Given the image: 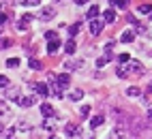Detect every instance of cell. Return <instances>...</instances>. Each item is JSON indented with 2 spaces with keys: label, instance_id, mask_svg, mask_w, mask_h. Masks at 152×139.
Segmentation results:
<instances>
[{
  "label": "cell",
  "instance_id": "obj_30",
  "mask_svg": "<svg viewBox=\"0 0 152 139\" xmlns=\"http://www.w3.org/2000/svg\"><path fill=\"white\" fill-rule=\"evenodd\" d=\"M19 131H30V122L28 120H19Z\"/></svg>",
  "mask_w": 152,
  "mask_h": 139
},
{
  "label": "cell",
  "instance_id": "obj_44",
  "mask_svg": "<svg viewBox=\"0 0 152 139\" xmlns=\"http://www.w3.org/2000/svg\"><path fill=\"white\" fill-rule=\"evenodd\" d=\"M150 19H152V13H150Z\"/></svg>",
  "mask_w": 152,
  "mask_h": 139
},
{
  "label": "cell",
  "instance_id": "obj_20",
  "mask_svg": "<svg viewBox=\"0 0 152 139\" xmlns=\"http://www.w3.org/2000/svg\"><path fill=\"white\" fill-rule=\"evenodd\" d=\"M109 60H111V56H109V54L101 56V58H96V66H105V64H107Z\"/></svg>",
  "mask_w": 152,
  "mask_h": 139
},
{
  "label": "cell",
  "instance_id": "obj_27",
  "mask_svg": "<svg viewBox=\"0 0 152 139\" xmlns=\"http://www.w3.org/2000/svg\"><path fill=\"white\" fill-rule=\"evenodd\" d=\"M139 13L150 15V13H152V4H141V7H139Z\"/></svg>",
  "mask_w": 152,
  "mask_h": 139
},
{
  "label": "cell",
  "instance_id": "obj_18",
  "mask_svg": "<svg viewBox=\"0 0 152 139\" xmlns=\"http://www.w3.org/2000/svg\"><path fill=\"white\" fill-rule=\"evenodd\" d=\"M28 66H30V68H34V71L43 68V64H41V60H39V58H30V60H28Z\"/></svg>",
  "mask_w": 152,
  "mask_h": 139
},
{
  "label": "cell",
  "instance_id": "obj_24",
  "mask_svg": "<svg viewBox=\"0 0 152 139\" xmlns=\"http://www.w3.org/2000/svg\"><path fill=\"white\" fill-rule=\"evenodd\" d=\"M82 96H84V92H82V90H75V92H71V94H69L71 101H82Z\"/></svg>",
  "mask_w": 152,
  "mask_h": 139
},
{
  "label": "cell",
  "instance_id": "obj_22",
  "mask_svg": "<svg viewBox=\"0 0 152 139\" xmlns=\"http://www.w3.org/2000/svg\"><path fill=\"white\" fill-rule=\"evenodd\" d=\"M90 109H92L90 105H82V107H79V118H88L90 116Z\"/></svg>",
  "mask_w": 152,
  "mask_h": 139
},
{
  "label": "cell",
  "instance_id": "obj_28",
  "mask_svg": "<svg viewBox=\"0 0 152 139\" xmlns=\"http://www.w3.org/2000/svg\"><path fill=\"white\" fill-rule=\"evenodd\" d=\"M7 66H9V68H17V66H19V60H17V58H9V60H7Z\"/></svg>",
  "mask_w": 152,
  "mask_h": 139
},
{
  "label": "cell",
  "instance_id": "obj_6",
  "mask_svg": "<svg viewBox=\"0 0 152 139\" xmlns=\"http://www.w3.org/2000/svg\"><path fill=\"white\" fill-rule=\"evenodd\" d=\"M103 22L101 19H90V32L92 34H101V30H103Z\"/></svg>",
  "mask_w": 152,
  "mask_h": 139
},
{
  "label": "cell",
  "instance_id": "obj_35",
  "mask_svg": "<svg viewBox=\"0 0 152 139\" xmlns=\"http://www.w3.org/2000/svg\"><path fill=\"white\" fill-rule=\"evenodd\" d=\"M45 39H49V41H56V39H58V34H56L54 30H49V32H45Z\"/></svg>",
  "mask_w": 152,
  "mask_h": 139
},
{
  "label": "cell",
  "instance_id": "obj_13",
  "mask_svg": "<svg viewBox=\"0 0 152 139\" xmlns=\"http://www.w3.org/2000/svg\"><path fill=\"white\" fill-rule=\"evenodd\" d=\"M120 41H122V43H133V41H135V32H133V30H124Z\"/></svg>",
  "mask_w": 152,
  "mask_h": 139
},
{
  "label": "cell",
  "instance_id": "obj_32",
  "mask_svg": "<svg viewBox=\"0 0 152 139\" xmlns=\"http://www.w3.org/2000/svg\"><path fill=\"white\" fill-rule=\"evenodd\" d=\"M135 32H137V34H148V28H146V26H141V24H137Z\"/></svg>",
  "mask_w": 152,
  "mask_h": 139
},
{
  "label": "cell",
  "instance_id": "obj_39",
  "mask_svg": "<svg viewBox=\"0 0 152 139\" xmlns=\"http://www.w3.org/2000/svg\"><path fill=\"white\" fill-rule=\"evenodd\" d=\"M86 2H88V0H75V4H77V7H82V4H86Z\"/></svg>",
  "mask_w": 152,
  "mask_h": 139
},
{
  "label": "cell",
  "instance_id": "obj_17",
  "mask_svg": "<svg viewBox=\"0 0 152 139\" xmlns=\"http://www.w3.org/2000/svg\"><path fill=\"white\" fill-rule=\"evenodd\" d=\"M101 124H103V116H92V118H90V126H92V131L96 126H101Z\"/></svg>",
  "mask_w": 152,
  "mask_h": 139
},
{
  "label": "cell",
  "instance_id": "obj_1",
  "mask_svg": "<svg viewBox=\"0 0 152 139\" xmlns=\"http://www.w3.org/2000/svg\"><path fill=\"white\" fill-rule=\"evenodd\" d=\"M124 68H126L129 75H141V73H144V64H141L139 60H133V58L124 64Z\"/></svg>",
  "mask_w": 152,
  "mask_h": 139
},
{
  "label": "cell",
  "instance_id": "obj_23",
  "mask_svg": "<svg viewBox=\"0 0 152 139\" xmlns=\"http://www.w3.org/2000/svg\"><path fill=\"white\" fill-rule=\"evenodd\" d=\"M79 30H82V26H79V24H73V26H69V34H71V39H73L75 34H79Z\"/></svg>",
  "mask_w": 152,
  "mask_h": 139
},
{
  "label": "cell",
  "instance_id": "obj_45",
  "mask_svg": "<svg viewBox=\"0 0 152 139\" xmlns=\"http://www.w3.org/2000/svg\"><path fill=\"white\" fill-rule=\"evenodd\" d=\"M52 139H56V137H52Z\"/></svg>",
  "mask_w": 152,
  "mask_h": 139
},
{
  "label": "cell",
  "instance_id": "obj_21",
  "mask_svg": "<svg viewBox=\"0 0 152 139\" xmlns=\"http://www.w3.org/2000/svg\"><path fill=\"white\" fill-rule=\"evenodd\" d=\"M124 92H126V96H139V92H141V90H139L137 86H131V88H126Z\"/></svg>",
  "mask_w": 152,
  "mask_h": 139
},
{
  "label": "cell",
  "instance_id": "obj_25",
  "mask_svg": "<svg viewBox=\"0 0 152 139\" xmlns=\"http://www.w3.org/2000/svg\"><path fill=\"white\" fill-rule=\"evenodd\" d=\"M116 75H118V77H122V79H124V77H129V73H126V68H124V64H120V66L116 68Z\"/></svg>",
  "mask_w": 152,
  "mask_h": 139
},
{
  "label": "cell",
  "instance_id": "obj_40",
  "mask_svg": "<svg viewBox=\"0 0 152 139\" xmlns=\"http://www.w3.org/2000/svg\"><path fill=\"white\" fill-rule=\"evenodd\" d=\"M82 139H94V135H84Z\"/></svg>",
  "mask_w": 152,
  "mask_h": 139
},
{
  "label": "cell",
  "instance_id": "obj_12",
  "mask_svg": "<svg viewBox=\"0 0 152 139\" xmlns=\"http://www.w3.org/2000/svg\"><path fill=\"white\" fill-rule=\"evenodd\" d=\"M64 66L69 68V71H73V68H82L84 66V60H66Z\"/></svg>",
  "mask_w": 152,
  "mask_h": 139
},
{
  "label": "cell",
  "instance_id": "obj_33",
  "mask_svg": "<svg viewBox=\"0 0 152 139\" xmlns=\"http://www.w3.org/2000/svg\"><path fill=\"white\" fill-rule=\"evenodd\" d=\"M114 45H116V41H114V39H109V41L105 43V52H111V49H114Z\"/></svg>",
  "mask_w": 152,
  "mask_h": 139
},
{
  "label": "cell",
  "instance_id": "obj_11",
  "mask_svg": "<svg viewBox=\"0 0 152 139\" xmlns=\"http://www.w3.org/2000/svg\"><path fill=\"white\" fill-rule=\"evenodd\" d=\"M34 101H37V98L34 96H22V98H19V107H32L34 105Z\"/></svg>",
  "mask_w": 152,
  "mask_h": 139
},
{
  "label": "cell",
  "instance_id": "obj_5",
  "mask_svg": "<svg viewBox=\"0 0 152 139\" xmlns=\"http://www.w3.org/2000/svg\"><path fill=\"white\" fill-rule=\"evenodd\" d=\"M69 84H71V77H69V75L62 73V75H58V77H56V86H58V90H60V92H62L64 88H69Z\"/></svg>",
  "mask_w": 152,
  "mask_h": 139
},
{
  "label": "cell",
  "instance_id": "obj_38",
  "mask_svg": "<svg viewBox=\"0 0 152 139\" xmlns=\"http://www.w3.org/2000/svg\"><path fill=\"white\" fill-rule=\"evenodd\" d=\"M7 19H9L7 13H0V26H4V24H7Z\"/></svg>",
  "mask_w": 152,
  "mask_h": 139
},
{
  "label": "cell",
  "instance_id": "obj_42",
  "mask_svg": "<svg viewBox=\"0 0 152 139\" xmlns=\"http://www.w3.org/2000/svg\"><path fill=\"white\" fill-rule=\"evenodd\" d=\"M148 118H150V120H152V109H150V111H148Z\"/></svg>",
  "mask_w": 152,
  "mask_h": 139
},
{
  "label": "cell",
  "instance_id": "obj_4",
  "mask_svg": "<svg viewBox=\"0 0 152 139\" xmlns=\"http://www.w3.org/2000/svg\"><path fill=\"white\" fill-rule=\"evenodd\" d=\"M4 94H7L9 101H17V103H19V98H22V96H19V88H17V86H9Z\"/></svg>",
  "mask_w": 152,
  "mask_h": 139
},
{
  "label": "cell",
  "instance_id": "obj_36",
  "mask_svg": "<svg viewBox=\"0 0 152 139\" xmlns=\"http://www.w3.org/2000/svg\"><path fill=\"white\" fill-rule=\"evenodd\" d=\"M4 139H15V128H9L4 133Z\"/></svg>",
  "mask_w": 152,
  "mask_h": 139
},
{
  "label": "cell",
  "instance_id": "obj_10",
  "mask_svg": "<svg viewBox=\"0 0 152 139\" xmlns=\"http://www.w3.org/2000/svg\"><path fill=\"white\" fill-rule=\"evenodd\" d=\"M124 137H126V133H124L122 126H116L114 131L109 133V139H124Z\"/></svg>",
  "mask_w": 152,
  "mask_h": 139
},
{
  "label": "cell",
  "instance_id": "obj_3",
  "mask_svg": "<svg viewBox=\"0 0 152 139\" xmlns=\"http://www.w3.org/2000/svg\"><path fill=\"white\" fill-rule=\"evenodd\" d=\"M32 19H34V17H32V15H28V13L22 15V17H19V22H17V30H19V32H24L26 28L30 26V22H32Z\"/></svg>",
  "mask_w": 152,
  "mask_h": 139
},
{
  "label": "cell",
  "instance_id": "obj_16",
  "mask_svg": "<svg viewBox=\"0 0 152 139\" xmlns=\"http://www.w3.org/2000/svg\"><path fill=\"white\" fill-rule=\"evenodd\" d=\"M60 49V41H49L47 43V54H56Z\"/></svg>",
  "mask_w": 152,
  "mask_h": 139
},
{
  "label": "cell",
  "instance_id": "obj_29",
  "mask_svg": "<svg viewBox=\"0 0 152 139\" xmlns=\"http://www.w3.org/2000/svg\"><path fill=\"white\" fill-rule=\"evenodd\" d=\"M19 4H30V7H37V4H41V0H19Z\"/></svg>",
  "mask_w": 152,
  "mask_h": 139
},
{
  "label": "cell",
  "instance_id": "obj_43",
  "mask_svg": "<svg viewBox=\"0 0 152 139\" xmlns=\"http://www.w3.org/2000/svg\"><path fill=\"white\" fill-rule=\"evenodd\" d=\"M2 128H4V126H0V133H2Z\"/></svg>",
  "mask_w": 152,
  "mask_h": 139
},
{
  "label": "cell",
  "instance_id": "obj_8",
  "mask_svg": "<svg viewBox=\"0 0 152 139\" xmlns=\"http://www.w3.org/2000/svg\"><path fill=\"white\" fill-rule=\"evenodd\" d=\"M41 116H45V118H54L56 111H54V107L49 105V103H43V105H41Z\"/></svg>",
  "mask_w": 152,
  "mask_h": 139
},
{
  "label": "cell",
  "instance_id": "obj_31",
  "mask_svg": "<svg viewBox=\"0 0 152 139\" xmlns=\"http://www.w3.org/2000/svg\"><path fill=\"white\" fill-rule=\"evenodd\" d=\"M118 60H120V64H126V62L131 60V56H129V54H120V56H118Z\"/></svg>",
  "mask_w": 152,
  "mask_h": 139
},
{
  "label": "cell",
  "instance_id": "obj_34",
  "mask_svg": "<svg viewBox=\"0 0 152 139\" xmlns=\"http://www.w3.org/2000/svg\"><path fill=\"white\" fill-rule=\"evenodd\" d=\"M9 86V77L7 75H0V88H7Z\"/></svg>",
  "mask_w": 152,
  "mask_h": 139
},
{
  "label": "cell",
  "instance_id": "obj_37",
  "mask_svg": "<svg viewBox=\"0 0 152 139\" xmlns=\"http://www.w3.org/2000/svg\"><path fill=\"white\" fill-rule=\"evenodd\" d=\"M9 45H11V39H0V49H4Z\"/></svg>",
  "mask_w": 152,
  "mask_h": 139
},
{
  "label": "cell",
  "instance_id": "obj_14",
  "mask_svg": "<svg viewBox=\"0 0 152 139\" xmlns=\"http://www.w3.org/2000/svg\"><path fill=\"white\" fill-rule=\"evenodd\" d=\"M66 133H69L71 137H75V135H82V128L75 126V124H66Z\"/></svg>",
  "mask_w": 152,
  "mask_h": 139
},
{
  "label": "cell",
  "instance_id": "obj_41",
  "mask_svg": "<svg viewBox=\"0 0 152 139\" xmlns=\"http://www.w3.org/2000/svg\"><path fill=\"white\" fill-rule=\"evenodd\" d=\"M148 92H152V82H150V84H148Z\"/></svg>",
  "mask_w": 152,
  "mask_h": 139
},
{
  "label": "cell",
  "instance_id": "obj_9",
  "mask_svg": "<svg viewBox=\"0 0 152 139\" xmlns=\"http://www.w3.org/2000/svg\"><path fill=\"white\" fill-rule=\"evenodd\" d=\"M114 22H116V11L114 9H107L103 13V24H114Z\"/></svg>",
  "mask_w": 152,
  "mask_h": 139
},
{
  "label": "cell",
  "instance_id": "obj_19",
  "mask_svg": "<svg viewBox=\"0 0 152 139\" xmlns=\"http://www.w3.org/2000/svg\"><path fill=\"white\" fill-rule=\"evenodd\" d=\"M64 52H66L69 56H73V54H75V41H73V39L64 43Z\"/></svg>",
  "mask_w": 152,
  "mask_h": 139
},
{
  "label": "cell",
  "instance_id": "obj_7",
  "mask_svg": "<svg viewBox=\"0 0 152 139\" xmlns=\"http://www.w3.org/2000/svg\"><path fill=\"white\" fill-rule=\"evenodd\" d=\"M32 88L37 90V94L41 96V98H45V96H49V88L45 86V84H32Z\"/></svg>",
  "mask_w": 152,
  "mask_h": 139
},
{
  "label": "cell",
  "instance_id": "obj_2",
  "mask_svg": "<svg viewBox=\"0 0 152 139\" xmlns=\"http://www.w3.org/2000/svg\"><path fill=\"white\" fill-rule=\"evenodd\" d=\"M56 17V7H43L41 13H39V19L41 22H49V19Z\"/></svg>",
  "mask_w": 152,
  "mask_h": 139
},
{
  "label": "cell",
  "instance_id": "obj_26",
  "mask_svg": "<svg viewBox=\"0 0 152 139\" xmlns=\"http://www.w3.org/2000/svg\"><path fill=\"white\" fill-rule=\"evenodd\" d=\"M111 4H116L120 9H129V0H111Z\"/></svg>",
  "mask_w": 152,
  "mask_h": 139
},
{
  "label": "cell",
  "instance_id": "obj_15",
  "mask_svg": "<svg viewBox=\"0 0 152 139\" xmlns=\"http://www.w3.org/2000/svg\"><path fill=\"white\" fill-rule=\"evenodd\" d=\"M99 13H101V9L94 4V7H90V9H88V15H86V17H88V19H96Z\"/></svg>",
  "mask_w": 152,
  "mask_h": 139
}]
</instances>
